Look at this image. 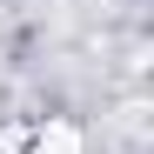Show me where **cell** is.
<instances>
[{"mask_svg": "<svg viewBox=\"0 0 154 154\" xmlns=\"http://www.w3.org/2000/svg\"><path fill=\"white\" fill-rule=\"evenodd\" d=\"M34 154H81V127L47 121V127H40V141H34Z\"/></svg>", "mask_w": 154, "mask_h": 154, "instance_id": "obj_1", "label": "cell"}]
</instances>
